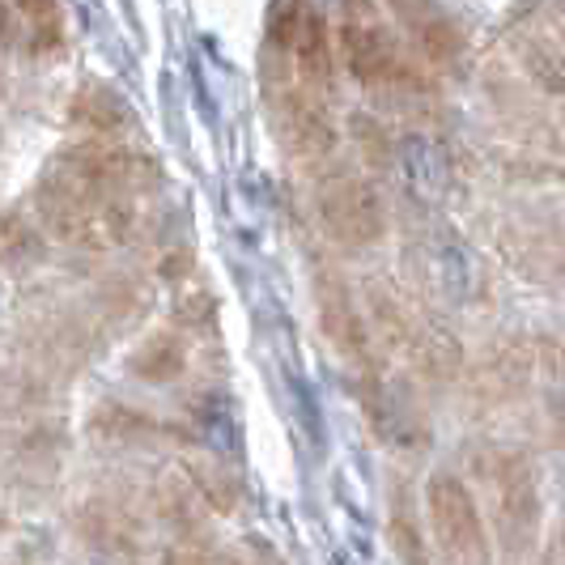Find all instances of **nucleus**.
<instances>
[{
    "label": "nucleus",
    "mask_w": 565,
    "mask_h": 565,
    "mask_svg": "<svg viewBox=\"0 0 565 565\" xmlns=\"http://www.w3.org/2000/svg\"><path fill=\"white\" fill-rule=\"evenodd\" d=\"M340 43H344V60H349L353 77H362V82H370V85L404 77V60H399L392 34L379 26L374 18H366V13L344 22Z\"/></svg>",
    "instance_id": "obj_3"
},
{
    "label": "nucleus",
    "mask_w": 565,
    "mask_h": 565,
    "mask_svg": "<svg viewBox=\"0 0 565 565\" xmlns=\"http://www.w3.org/2000/svg\"><path fill=\"white\" fill-rule=\"evenodd\" d=\"M323 213H328V222L337 230L340 238H349V243H366L379 234V200L370 196V188L362 183H340L328 192V204H323Z\"/></svg>",
    "instance_id": "obj_4"
},
{
    "label": "nucleus",
    "mask_w": 565,
    "mask_h": 565,
    "mask_svg": "<svg viewBox=\"0 0 565 565\" xmlns=\"http://www.w3.org/2000/svg\"><path fill=\"white\" fill-rule=\"evenodd\" d=\"M425 502H429V523H434V540L443 557L451 565H484L489 536H484L481 510H477V498L468 493V484L443 472L429 481Z\"/></svg>",
    "instance_id": "obj_1"
},
{
    "label": "nucleus",
    "mask_w": 565,
    "mask_h": 565,
    "mask_svg": "<svg viewBox=\"0 0 565 565\" xmlns=\"http://www.w3.org/2000/svg\"><path fill=\"white\" fill-rule=\"evenodd\" d=\"M404 18H408V26H413L417 43H422V52L429 60L447 64V60H455L459 52H463V34H459V26H455L443 9H434L429 0L408 4V9H404Z\"/></svg>",
    "instance_id": "obj_5"
},
{
    "label": "nucleus",
    "mask_w": 565,
    "mask_h": 565,
    "mask_svg": "<svg viewBox=\"0 0 565 565\" xmlns=\"http://www.w3.org/2000/svg\"><path fill=\"white\" fill-rule=\"evenodd\" d=\"M484 481L493 493V519H498V536L507 540V548H519L536 527V477L519 455H493L484 463Z\"/></svg>",
    "instance_id": "obj_2"
},
{
    "label": "nucleus",
    "mask_w": 565,
    "mask_h": 565,
    "mask_svg": "<svg viewBox=\"0 0 565 565\" xmlns=\"http://www.w3.org/2000/svg\"><path fill=\"white\" fill-rule=\"evenodd\" d=\"M399 170H404V179H408V188L417 196H438L443 183H447L443 153L425 141V137H408V141L399 145Z\"/></svg>",
    "instance_id": "obj_6"
},
{
    "label": "nucleus",
    "mask_w": 565,
    "mask_h": 565,
    "mask_svg": "<svg viewBox=\"0 0 565 565\" xmlns=\"http://www.w3.org/2000/svg\"><path fill=\"white\" fill-rule=\"evenodd\" d=\"M527 68L536 73V82L544 89H553V94H562L565 89V60L553 52V47H544V43H532L527 47Z\"/></svg>",
    "instance_id": "obj_7"
}]
</instances>
